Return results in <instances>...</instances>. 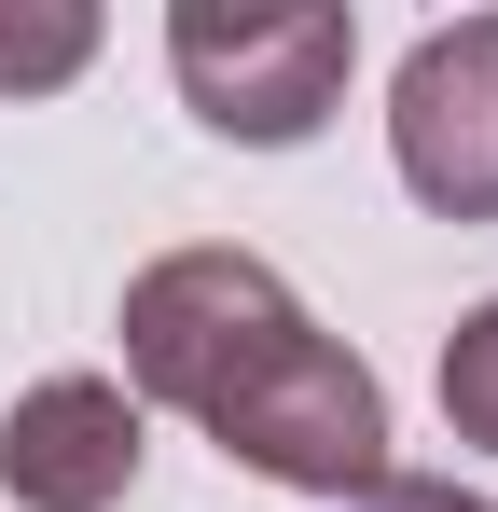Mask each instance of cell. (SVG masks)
I'll return each mask as SVG.
<instances>
[{
	"mask_svg": "<svg viewBox=\"0 0 498 512\" xmlns=\"http://www.w3.org/2000/svg\"><path fill=\"white\" fill-rule=\"evenodd\" d=\"M97 70V14L83 0H0V97H56Z\"/></svg>",
	"mask_w": 498,
	"mask_h": 512,
	"instance_id": "6",
	"label": "cell"
},
{
	"mask_svg": "<svg viewBox=\"0 0 498 512\" xmlns=\"http://www.w3.org/2000/svg\"><path fill=\"white\" fill-rule=\"evenodd\" d=\"M443 429L498 457V291L457 319V333H443Z\"/></svg>",
	"mask_w": 498,
	"mask_h": 512,
	"instance_id": "7",
	"label": "cell"
},
{
	"mask_svg": "<svg viewBox=\"0 0 498 512\" xmlns=\"http://www.w3.org/2000/svg\"><path fill=\"white\" fill-rule=\"evenodd\" d=\"M360 512H485V499H457V485H415V471H388Z\"/></svg>",
	"mask_w": 498,
	"mask_h": 512,
	"instance_id": "8",
	"label": "cell"
},
{
	"mask_svg": "<svg viewBox=\"0 0 498 512\" xmlns=\"http://www.w3.org/2000/svg\"><path fill=\"white\" fill-rule=\"evenodd\" d=\"M388 167L443 222H498V14L429 28L388 84Z\"/></svg>",
	"mask_w": 498,
	"mask_h": 512,
	"instance_id": "4",
	"label": "cell"
},
{
	"mask_svg": "<svg viewBox=\"0 0 498 512\" xmlns=\"http://www.w3.org/2000/svg\"><path fill=\"white\" fill-rule=\"evenodd\" d=\"M305 333L291 277L263 250H166L125 277V402H166V416H208L249 360Z\"/></svg>",
	"mask_w": 498,
	"mask_h": 512,
	"instance_id": "3",
	"label": "cell"
},
{
	"mask_svg": "<svg viewBox=\"0 0 498 512\" xmlns=\"http://www.w3.org/2000/svg\"><path fill=\"white\" fill-rule=\"evenodd\" d=\"M194 429H208L236 471L291 485V499H374V485H388V388H374V360L332 346L319 319L277 346V360H249Z\"/></svg>",
	"mask_w": 498,
	"mask_h": 512,
	"instance_id": "2",
	"label": "cell"
},
{
	"mask_svg": "<svg viewBox=\"0 0 498 512\" xmlns=\"http://www.w3.org/2000/svg\"><path fill=\"white\" fill-rule=\"evenodd\" d=\"M166 70L194 97V125L208 139H249V153H291V139H319L346 70H360V14H332V0H263V14H222V0H180L166 14Z\"/></svg>",
	"mask_w": 498,
	"mask_h": 512,
	"instance_id": "1",
	"label": "cell"
},
{
	"mask_svg": "<svg viewBox=\"0 0 498 512\" xmlns=\"http://www.w3.org/2000/svg\"><path fill=\"white\" fill-rule=\"evenodd\" d=\"M153 457V416L125 402V374H42L0 416V499L14 512H111Z\"/></svg>",
	"mask_w": 498,
	"mask_h": 512,
	"instance_id": "5",
	"label": "cell"
}]
</instances>
